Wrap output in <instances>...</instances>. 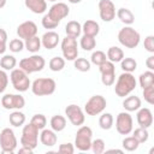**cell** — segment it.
I'll return each mask as SVG.
<instances>
[{"instance_id": "15", "label": "cell", "mask_w": 154, "mask_h": 154, "mask_svg": "<svg viewBox=\"0 0 154 154\" xmlns=\"http://www.w3.org/2000/svg\"><path fill=\"white\" fill-rule=\"evenodd\" d=\"M0 102L5 109H22L25 106V99L20 94H5Z\"/></svg>"}, {"instance_id": "35", "label": "cell", "mask_w": 154, "mask_h": 154, "mask_svg": "<svg viewBox=\"0 0 154 154\" xmlns=\"http://www.w3.org/2000/svg\"><path fill=\"white\" fill-rule=\"evenodd\" d=\"M120 67L123 72H134L137 69V61L134 58H123L120 60Z\"/></svg>"}, {"instance_id": "5", "label": "cell", "mask_w": 154, "mask_h": 154, "mask_svg": "<svg viewBox=\"0 0 154 154\" xmlns=\"http://www.w3.org/2000/svg\"><path fill=\"white\" fill-rule=\"evenodd\" d=\"M93 141V130L87 125H81L76 132L75 137V147L81 152L90 150Z\"/></svg>"}, {"instance_id": "26", "label": "cell", "mask_w": 154, "mask_h": 154, "mask_svg": "<svg viewBox=\"0 0 154 154\" xmlns=\"http://www.w3.org/2000/svg\"><path fill=\"white\" fill-rule=\"evenodd\" d=\"M41 46H42V43H41V37H38L37 35H36V36H32V37H30V38H28V40L24 41V48H25L28 52L32 53V54L37 53V52L41 49Z\"/></svg>"}, {"instance_id": "18", "label": "cell", "mask_w": 154, "mask_h": 154, "mask_svg": "<svg viewBox=\"0 0 154 154\" xmlns=\"http://www.w3.org/2000/svg\"><path fill=\"white\" fill-rule=\"evenodd\" d=\"M136 119L140 126L142 128H150L153 125V113L149 108L147 107H140L137 109V114H136Z\"/></svg>"}, {"instance_id": "33", "label": "cell", "mask_w": 154, "mask_h": 154, "mask_svg": "<svg viewBox=\"0 0 154 154\" xmlns=\"http://www.w3.org/2000/svg\"><path fill=\"white\" fill-rule=\"evenodd\" d=\"M131 132H132V136L137 140V142L140 144L141 143H146L148 141V138H149V132H148V129H146V128L138 126L135 130H132Z\"/></svg>"}, {"instance_id": "19", "label": "cell", "mask_w": 154, "mask_h": 154, "mask_svg": "<svg viewBox=\"0 0 154 154\" xmlns=\"http://www.w3.org/2000/svg\"><path fill=\"white\" fill-rule=\"evenodd\" d=\"M59 34L55 32L54 30H48L45 32L41 37V43L46 49H53L58 46L59 43Z\"/></svg>"}, {"instance_id": "17", "label": "cell", "mask_w": 154, "mask_h": 154, "mask_svg": "<svg viewBox=\"0 0 154 154\" xmlns=\"http://www.w3.org/2000/svg\"><path fill=\"white\" fill-rule=\"evenodd\" d=\"M37 25L32 22V20H25L23 23H20L17 26V35L19 38L22 40H28L32 36L37 35Z\"/></svg>"}, {"instance_id": "2", "label": "cell", "mask_w": 154, "mask_h": 154, "mask_svg": "<svg viewBox=\"0 0 154 154\" xmlns=\"http://www.w3.org/2000/svg\"><path fill=\"white\" fill-rule=\"evenodd\" d=\"M136 85H137V82H136L135 76L131 72H123L119 75L116 82L114 93L119 97H125L135 90Z\"/></svg>"}, {"instance_id": "34", "label": "cell", "mask_w": 154, "mask_h": 154, "mask_svg": "<svg viewBox=\"0 0 154 154\" xmlns=\"http://www.w3.org/2000/svg\"><path fill=\"white\" fill-rule=\"evenodd\" d=\"M114 118L111 113H102L99 118V125L102 130H109L113 126Z\"/></svg>"}, {"instance_id": "13", "label": "cell", "mask_w": 154, "mask_h": 154, "mask_svg": "<svg viewBox=\"0 0 154 154\" xmlns=\"http://www.w3.org/2000/svg\"><path fill=\"white\" fill-rule=\"evenodd\" d=\"M99 71L101 73V82L106 87H111L116 82V66L114 63L106 60L103 64L99 65Z\"/></svg>"}, {"instance_id": "4", "label": "cell", "mask_w": 154, "mask_h": 154, "mask_svg": "<svg viewBox=\"0 0 154 154\" xmlns=\"http://www.w3.org/2000/svg\"><path fill=\"white\" fill-rule=\"evenodd\" d=\"M31 91L36 96H47L52 95L57 89V83L53 78L48 77H41L36 78L31 83Z\"/></svg>"}, {"instance_id": "8", "label": "cell", "mask_w": 154, "mask_h": 154, "mask_svg": "<svg viewBox=\"0 0 154 154\" xmlns=\"http://www.w3.org/2000/svg\"><path fill=\"white\" fill-rule=\"evenodd\" d=\"M10 79H11L13 88L19 93L26 91L29 89V87L31 85L30 79H29V75L26 72H24L22 69H13L11 71Z\"/></svg>"}, {"instance_id": "46", "label": "cell", "mask_w": 154, "mask_h": 154, "mask_svg": "<svg viewBox=\"0 0 154 154\" xmlns=\"http://www.w3.org/2000/svg\"><path fill=\"white\" fill-rule=\"evenodd\" d=\"M58 152L61 153V154H72L75 152V144L67 142V143H63L59 146L58 148Z\"/></svg>"}, {"instance_id": "7", "label": "cell", "mask_w": 154, "mask_h": 154, "mask_svg": "<svg viewBox=\"0 0 154 154\" xmlns=\"http://www.w3.org/2000/svg\"><path fill=\"white\" fill-rule=\"evenodd\" d=\"M38 131L40 130L31 123L24 125L22 130V136H20V144L29 147L31 149H35L38 143V135H40Z\"/></svg>"}, {"instance_id": "41", "label": "cell", "mask_w": 154, "mask_h": 154, "mask_svg": "<svg viewBox=\"0 0 154 154\" xmlns=\"http://www.w3.org/2000/svg\"><path fill=\"white\" fill-rule=\"evenodd\" d=\"M90 149L93 150V153L95 154H102L106 149V143L102 138H96V140H93L91 141V147Z\"/></svg>"}, {"instance_id": "11", "label": "cell", "mask_w": 154, "mask_h": 154, "mask_svg": "<svg viewBox=\"0 0 154 154\" xmlns=\"http://www.w3.org/2000/svg\"><path fill=\"white\" fill-rule=\"evenodd\" d=\"M107 106V101L102 95H93L84 105V112L88 116H97L103 112Z\"/></svg>"}, {"instance_id": "37", "label": "cell", "mask_w": 154, "mask_h": 154, "mask_svg": "<svg viewBox=\"0 0 154 154\" xmlns=\"http://www.w3.org/2000/svg\"><path fill=\"white\" fill-rule=\"evenodd\" d=\"M122 146L124 148V150H128V152H134L138 148L140 143L137 142V140L134 137V136H126L123 141H122Z\"/></svg>"}, {"instance_id": "30", "label": "cell", "mask_w": 154, "mask_h": 154, "mask_svg": "<svg viewBox=\"0 0 154 154\" xmlns=\"http://www.w3.org/2000/svg\"><path fill=\"white\" fill-rule=\"evenodd\" d=\"M17 65V59L13 55L10 54H5L2 55V58L0 59V66L2 67V70L5 71H12Z\"/></svg>"}, {"instance_id": "40", "label": "cell", "mask_w": 154, "mask_h": 154, "mask_svg": "<svg viewBox=\"0 0 154 154\" xmlns=\"http://www.w3.org/2000/svg\"><path fill=\"white\" fill-rule=\"evenodd\" d=\"M107 60V55L105 52L102 51H95L91 53V57H90V63H93L94 65H101L103 64L105 61Z\"/></svg>"}, {"instance_id": "31", "label": "cell", "mask_w": 154, "mask_h": 154, "mask_svg": "<svg viewBox=\"0 0 154 154\" xmlns=\"http://www.w3.org/2000/svg\"><path fill=\"white\" fill-rule=\"evenodd\" d=\"M79 46L82 49L89 52V51H93L95 47H96V40L95 37L93 36H88V35H83L81 37V41H79Z\"/></svg>"}, {"instance_id": "47", "label": "cell", "mask_w": 154, "mask_h": 154, "mask_svg": "<svg viewBox=\"0 0 154 154\" xmlns=\"http://www.w3.org/2000/svg\"><path fill=\"white\" fill-rule=\"evenodd\" d=\"M143 46H144V49H146L147 52L154 53V36H153V35H148V36L144 38Z\"/></svg>"}, {"instance_id": "42", "label": "cell", "mask_w": 154, "mask_h": 154, "mask_svg": "<svg viewBox=\"0 0 154 154\" xmlns=\"http://www.w3.org/2000/svg\"><path fill=\"white\" fill-rule=\"evenodd\" d=\"M8 48L13 53H19L24 49V41L22 38H13V40L10 41Z\"/></svg>"}, {"instance_id": "45", "label": "cell", "mask_w": 154, "mask_h": 154, "mask_svg": "<svg viewBox=\"0 0 154 154\" xmlns=\"http://www.w3.org/2000/svg\"><path fill=\"white\" fill-rule=\"evenodd\" d=\"M8 85V75L5 70H0V94H2Z\"/></svg>"}, {"instance_id": "21", "label": "cell", "mask_w": 154, "mask_h": 154, "mask_svg": "<svg viewBox=\"0 0 154 154\" xmlns=\"http://www.w3.org/2000/svg\"><path fill=\"white\" fill-rule=\"evenodd\" d=\"M24 5L28 10L32 13L42 14L47 10V1L46 0H24Z\"/></svg>"}, {"instance_id": "9", "label": "cell", "mask_w": 154, "mask_h": 154, "mask_svg": "<svg viewBox=\"0 0 154 154\" xmlns=\"http://www.w3.org/2000/svg\"><path fill=\"white\" fill-rule=\"evenodd\" d=\"M17 137L14 135V131L10 128L2 129L0 132V147L2 153L12 154L17 148Z\"/></svg>"}, {"instance_id": "10", "label": "cell", "mask_w": 154, "mask_h": 154, "mask_svg": "<svg viewBox=\"0 0 154 154\" xmlns=\"http://www.w3.org/2000/svg\"><path fill=\"white\" fill-rule=\"evenodd\" d=\"M61 53L63 58L69 61H73L78 57V45L77 38L72 36H65L61 41Z\"/></svg>"}, {"instance_id": "39", "label": "cell", "mask_w": 154, "mask_h": 154, "mask_svg": "<svg viewBox=\"0 0 154 154\" xmlns=\"http://www.w3.org/2000/svg\"><path fill=\"white\" fill-rule=\"evenodd\" d=\"M30 123H31L32 125H35L38 130H42V129H45L46 125H47V118H46V116L42 114V113H36V114L32 116Z\"/></svg>"}, {"instance_id": "48", "label": "cell", "mask_w": 154, "mask_h": 154, "mask_svg": "<svg viewBox=\"0 0 154 154\" xmlns=\"http://www.w3.org/2000/svg\"><path fill=\"white\" fill-rule=\"evenodd\" d=\"M146 66L148 67V70L153 71L154 70V55H149L146 59Z\"/></svg>"}, {"instance_id": "27", "label": "cell", "mask_w": 154, "mask_h": 154, "mask_svg": "<svg viewBox=\"0 0 154 154\" xmlns=\"http://www.w3.org/2000/svg\"><path fill=\"white\" fill-rule=\"evenodd\" d=\"M8 122L14 128L23 126L25 124V114L20 112V109H13V112L8 117Z\"/></svg>"}, {"instance_id": "43", "label": "cell", "mask_w": 154, "mask_h": 154, "mask_svg": "<svg viewBox=\"0 0 154 154\" xmlns=\"http://www.w3.org/2000/svg\"><path fill=\"white\" fill-rule=\"evenodd\" d=\"M143 97L149 105L154 103V84L143 88Z\"/></svg>"}, {"instance_id": "14", "label": "cell", "mask_w": 154, "mask_h": 154, "mask_svg": "<svg viewBox=\"0 0 154 154\" xmlns=\"http://www.w3.org/2000/svg\"><path fill=\"white\" fill-rule=\"evenodd\" d=\"M65 116L67 117L69 122L75 126H81L84 124V111L76 103H71L65 107Z\"/></svg>"}, {"instance_id": "32", "label": "cell", "mask_w": 154, "mask_h": 154, "mask_svg": "<svg viewBox=\"0 0 154 154\" xmlns=\"http://www.w3.org/2000/svg\"><path fill=\"white\" fill-rule=\"evenodd\" d=\"M138 83H140V87H142V89L148 85L154 84V72L148 70V71L141 73L138 77Z\"/></svg>"}, {"instance_id": "49", "label": "cell", "mask_w": 154, "mask_h": 154, "mask_svg": "<svg viewBox=\"0 0 154 154\" xmlns=\"http://www.w3.org/2000/svg\"><path fill=\"white\" fill-rule=\"evenodd\" d=\"M32 152H34V149H31V148H29V147H25V146H22L20 148H19V150H18V153L19 154H32Z\"/></svg>"}, {"instance_id": "53", "label": "cell", "mask_w": 154, "mask_h": 154, "mask_svg": "<svg viewBox=\"0 0 154 154\" xmlns=\"http://www.w3.org/2000/svg\"><path fill=\"white\" fill-rule=\"evenodd\" d=\"M48 1H52V2H57L58 0H48Z\"/></svg>"}, {"instance_id": "24", "label": "cell", "mask_w": 154, "mask_h": 154, "mask_svg": "<svg viewBox=\"0 0 154 154\" xmlns=\"http://www.w3.org/2000/svg\"><path fill=\"white\" fill-rule=\"evenodd\" d=\"M116 16L118 17V19L125 24V25H131L134 22H135V16L134 13L129 10V8H125V7H120L117 10L116 12Z\"/></svg>"}, {"instance_id": "50", "label": "cell", "mask_w": 154, "mask_h": 154, "mask_svg": "<svg viewBox=\"0 0 154 154\" xmlns=\"http://www.w3.org/2000/svg\"><path fill=\"white\" fill-rule=\"evenodd\" d=\"M106 153H119V154H123L124 150H123V149H117V148L114 149V148H113V149H108V150H106Z\"/></svg>"}, {"instance_id": "28", "label": "cell", "mask_w": 154, "mask_h": 154, "mask_svg": "<svg viewBox=\"0 0 154 154\" xmlns=\"http://www.w3.org/2000/svg\"><path fill=\"white\" fill-rule=\"evenodd\" d=\"M51 129L55 132H60L66 128V118L60 114H55L51 118Z\"/></svg>"}, {"instance_id": "6", "label": "cell", "mask_w": 154, "mask_h": 154, "mask_svg": "<svg viewBox=\"0 0 154 154\" xmlns=\"http://www.w3.org/2000/svg\"><path fill=\"white\" fill-rule=\"evenodd\" d=\"M46 65V60L43 57L38 55V54H32L29 58H23L19 61V69H22L24 72H26L28 75L34 73V72H38L42 71L43 67Z\"/></svg>"}, {"instance_id": "29", "label": "cell", "mask_w": 154, "mask_h": 154, "mask_svg": "<svg viewBox=\"0 0 154 154\" xmlns=\"http://www.w3.org/2000/svg\"><path fill=\"white\" fill-rule=\"evenodd\" d=\"M106 55H107V60L116 64V63H120V60L124 58V52L122 48H119L117 46H112L107 49Z\"/></svg>"}, {"instance_id": "25", "label": "cell", "mask_w": 154, "mask_h": 154, "mask_svg": "<svg viewBox=\"0 0 154 154\" xmlns=\"http://www.w3.org/2000/svg\"><path fill=\"white\" fill-rule=\"evenodd\" d=\"M65 32L67 36H72L77 38L82 34V24L77 20H70L65 25Z\"/></svg>"}, {"instance_id": "38", "label": "cell", "mask_w": 154, "mask_h": 154, "mask_svg": "<svg viewBox=\"0 0 154 154\" xmlns=\"http://www.w3.org/2000/svg\"><path fill=\"white\" fill-rule=\"evenodd\" d=\"M90 65H91V63L85 58H76L73 60L75 69L81 72H88L90 70Z\"/></svg>"}, {"instance_id": "12", "label": "cell", "mask_w": 154, "mask_h": 154, "mask_svg": "<svg viewBox=\"0 0 154 154\" xmlns=\"http://www.w3.org/2000/svg\"><path fill=\"white\" fill-rule=\"evenodd\" d=\"M116 129L120 135H129L134 130V120L130 112H120L116 118Z\"/></svg>"}, {"instance_id": "51", "label": "cell", "mask_w": 154, "mask_h": 154, "mask_svg": "<svg viewBox=\"0 0 154 154\" xmlns=\"http://www.w3.org/2000/svg\"><path fill=\"white\" fill-rule=\"evenodd\" d=\"M6 1H7V0H0V8L5 7V5H6Z\"/></svg>"}, {"instance_id": "22", "label": "cell", "mask_w": 154, "mask_h": 154, "mask_svg": "<svg viewBox=\"0 0 154 154\" xmlns=\"http://www.w3.org/2000/svg\"><path fill=\"white\" fill-rule=\"evenodd\" d=\"M141 99L136 95H128V97H124L123 100V107L126 112H135L141 107Z\"/></svg>"}, {"instance_id": "1", "label": "cell", "mask_w": 154, "mask_h": 154, "mask_svg": "<svg viewBox=\"0 0 154 154\" xmlns=\"http://www.w3.org/2000/svg\"><path fill=\"white\" fill-rule=\"evenodd\" d=\"M69 13H70V8L65 2H54L49 7L48 13H46L42 17L41 24L45 29H48V30L55 29L61 22V19L66 18Z\"/></svg>"}, {"instance_id": "52", "label": "cell", "mask_w": 154, "mask_h": 154, "mask_svg": "<svg viewBox=\"0 0 154 154\" xmlns=\"http://www.w3.org/2000/svg\"><path fill=\"white\" fill-rule=\"evenodd\" d=\"M69 2H71V4H79L82 0H67Z\"/></svg>"}, {"instance_id": "36", "label": "cell", "mask_w": 154, "mask_h": 154, "mask_svg": "<svg viewBox=\"0 0 154 154\" xmlns=\"http://www.w3.org/2000/svg\"><path fill=\"white\" fill-rule=\"evenodd\" d=\"M48 66H49L51 71H53V72L61 71V70L65 67V59L61 58V57H53V58L49 60Z\"/></svg>"}, {"instance_id": "23", "label": "cell", "mask_w": 154, "mask_h": 154, "mask_svg": "<svg viewBox=\"0 0 154 154\" xmlns=\"http://www.w3.org/2000/svg\"><path fill=\"white\" fill-rule=\"evenodd\" d=\"M82 32H83V35L95 37L100 32V25H99L97 22H95L93 19H87L82 24Z\"/></svg>"}, {"instance_id": "20", "label": "cell", "mask_w": 154, "mask_h": 154, "mask_svg": "<svg viewBox=\"0 0 154 154\" xmlns=\"http://www.w3.org/2000/svg\"><path fill=\"white\" fill-rule=\"evenodd\" d=\"M40 141L46 147H53L57 144L58 141L57 132L53 131L52 129H42L40 134Z\"/></svg>"}, {"instance_id": "44", "label": "cell", "mask_w": 154, "mask_h": 154, "mask_svg": "<svg viewBox=\"0 0 154 154\" xmlns=\"http://www.w3.org/2000/svg\"><path fill=\"white\" fill-rule=\"evenodd\" d=\"M7 49V32L0 28V54H4Z\"/></svg>"}, {"instance_id": "16", "label": "cell", "mask_w": 154, "mask_h": 154, "mask_svg": "<svg viewBox=\"0 0 154 154\" xmlns=\"http://www.w3.org/2000/svg\"><path fill=\"white\" fill-rule=\"evenodd\" d=\"M116 6L111 0L99 1V16L103 22H112L116 18Z\"/></svg>"}, {"instance_id": "3", "label": "cell", "mask_w": 154, "mask_h": 154, "mask_svg": "<svg viewBox=\"0 0 154 154\" xmlns=\"http://www.w3.org/2000/svg\"><path fill=\"white\" fill-rule=\"evenodd\" d=\"M118 41L122 46H124L125 48H136L140 45L141 41V35L137 30H135L132 26L130 25H125L124 28H122L118 32Z\"/></svg>"}]
</instances>
